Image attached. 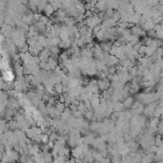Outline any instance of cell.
Here are the masks:
<instances>
[{
    "label": "cell",
    "instance_id": "6da1fadb",
    "mask_svg": "<svg viewBox=\"0 0 163 163\" xmlns=\"http://www.w3.org/2000/svg\"><path fill=\"white\" fill-rule=\"evenodd\" d=\"M102 17L99 15V14H93L92 15H89V16H86V19H85V23L86 25L89 27V29H94L97 26L101 25L102 23Z\"/></svg>",
    "mask_w": 163,
    "mask_h": 163
},
{
    "label": "cell",
    "instance_id": "7a4b0ae2",
    "mask_svg": "<svg viewBox=\"0 0 163 163\" xmlns=\"http://www.w3.org/2000/svg\"><path fill=\"white\" fill-rule=\"evenodd\" d=\"M97 83H98L99 90H102V91L108 90L109 87H111V81H109L108 78L98 79V80H97Z\"/></svg>",
    "mask_w": 163,
    "mask_h": 163
},
{
    "label": "cell",
    "instance_id": "3957f363",
    "mask_svg": "<svg viewBox=\"0 0 163 163\" xmlns=\"http://www.w3.org/2000/svg\"><path fill=\"white\" fill-rule=\"evenodd\" d=\"M131 35H133V36L137 37V38H142V37H145L146 36V31H144L142 28L140 27L138 25H133L131 27Z\"/></svg>",
    "mask_w": 163,
    "mask_h": 163
},
{
    "label": "cell",
    "instance_id": "277c9868",
    "mask_svg": "<svg viewBox=\"0 0 163 163\" xmlns=\"http://www.w3.org/2000/svg\"><path fill=\"white\" fill-rule=\"evenodd\" d=\"M51 57V52L49 49H43L41 53H39L38 55V59L41 60V63H47V60H49V58Z\"/></svg>",
    "mask_w": 163,
    "mask_h": 163
},
{
    "label": "cell",
    "instance_id": "5b68a950",
    "mask_svg": "<svg viewBox=\"0 0 163 163\" xmlns=\"http://www.w3.org/2000/svg\"><path fill=\"white\" fill-rule=\"evenodd\" d=\"M2 77H3V80L5 81V82H13V81H14V79H15L14 73H13L10 69L6 70V71H4Z\"/></svg>",
    "mask_w": 163,
    "mask_h": 163
},
{
    "label": "cell",
    "instance_id": "8992f818",
    "mask_svg": "<svg viewBox=\"0 0 163 163\" xmlns=\"http://www.w3.org/2000/svg\"><path fill=\"white\" fill-rule=\"evenodd\" d=\"M100 47L102 48V50L105 53H109L112 48V43L111 41H103V42H100Z\"/></svg>",
    "mask_w": 163,
    "mask_h": 163
},
{
    "label": "cell",
    "instance_id": "52a82bcc",
    "mask_svg": "<svg viewBox=\"0 0 163 163\" xmlns=\"http://www.w3.org/2000/svg\"><path fill=\"white\" fill-rule=\"evenodd\" d=\"M44 14H45V15L46 16H51V15H53L55 14V12H56V10L54 9V7H53V5L51 3H47L46 4V6H45V8H44Z\"/></svg>",
    "mask_w": 163,
    "mask_h": 163
},
{
    "label": "cell",
    "instance_id": "ba28073f",
    "mask_svg": "<svg viewBox=\"0 0 163 163\" xmlns=\"http://www.w3.org/2000/svg\"><path fill=\"white\" fill-rule=\"evenodd\" d=\"M135 103V99L133 98V97H131L129 96L128 98H126L124 100V102H123V105H124V108H133V105H134Z\"/></svg>",
    "mask_w": 163,
    "mask_h": 163
},
{
    "label": "cell",
    "instance_id": "9c48e42d",
    "mask_svg": "<svg viewBox=\"0 0 163 163\" xmlns=\"http://www.w3.org/2000/svg\"><path fill=\"white\" fill-rule=\"evenodd\" d=\"M153 30H155V32H156V38L159 39V41H163V28L159 24H156Z\"/></svg>",
    "mask_w": 163,
    "mask_h": 163
},
{
    "label": "cell",
    "instance_id": "30bf717a",
    "mask_svg": "<svg viewBox=\"0 0 163 163\" xmlns=\"http://www.w3.org/2000/svg\"><path fill=\"white\" fill-rule=\"evenodd\" d=\"M80 1L83 2H83H85V3H89V0H80Z\"/></svg>",
    "mask_w": 163,
    "mask_h": 163
},
{
    "label": "cell",
    "instance_id": "8fae6325",
    "mask_svg": "<svg viewBox=\"0 0 163 163\" xmlns=\"http://www.w3.org/2000/svg\"><path fill=\"white\" fill-rule=\"evenodd\" d=\"M159 25L161 26V27L163 28V17H162V19H161V21H160V22H159Z\"/></svg>",
    "mask_w": 163,
    "mask_h": 163
}]
</instances>
